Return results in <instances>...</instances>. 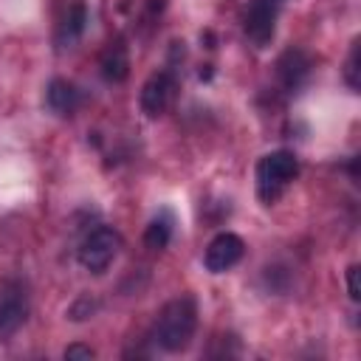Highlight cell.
I'll list each match as a JSON object with an SVG mask.
<instances>
[{
  "mask_svg": "<svg viewBox=\"0 0 361 361\" xmlns=\"http://www.w3.org/2000/svg\"><path fill=\"white\" fill-rule=\"evenodd\" d=\"M299 175V161L290 149H274L257 161V195L265 206L276 203Z\"/></svg>",
  "mask_w": 361,
  "mask_h": 361,
  "instance_id": "7a4b0ae2",
  "label": "cell"
},
{
  "mask_svg": "<svg viewBox=\"0 0 361 361\" xmlns=\"http://www.w3.org/2000/svg\"><path fill=\"white\" fill-rule=\"evenodd\" d=\"M245 254V243L243 237H237L234 231H220L212 237V243L203 251V265L209 274H226L228 268H234Z\"/></svg>",
  "mask_w": 361,
  "mask_h": 361,
  "instance_id": "8992f818",
  "label": "cell"
},
{
  "mask_svg": "<svg viewBox=\"0 0 361 361\" xmlns=\"http://www.w3.org/2000/svg\"><path fill=\"white\" fill-rule=\"evenodd\" d=\"M121 251V234L110 226H96L79 243V262L90 274H104Z\"/></svg>",
  "mask_w": 361,
  "mask_h": 361,
  "instance_id": "3957f363",
  "label": "cell"
},
{
  "mask_svg": "<svg viewBox=\"0 0 361 361\" xmlns=\"http://www.w3.org/2000/svg\"><path fill=\"white\" fill-rule=\"evenodd\" d=\"M85 28H87V6H85L82 0H73V3L65 8V14H62V20H59V25H56V45H59V48L73 45V42L85 34Z\"/></svg>",
  "mask_w": 361,
  "mask_h": 361,
  "instance_id": "30bf717a",
  "label": "cell"
},
{
  "mask_svg": "<svg viewBox=\"0 0 361 361\" xmlns=\"http://www.w3.org/2000/svg\"><path fill=\"white\" fill-rule=\"evenodd\" d=\"M28 316V302H25V293L20 288H11L3 293L0 299V338H8L14 336L23 322Z\"/></svg>",
  "mask_w": 361,
  "mask_h": 361,
  "instance_id": "ba28073f",
  "label": "cell"
},
{
  "mask_svg": "<svg viewBox=\"0 0 361 361\" xmlns=\"http://www.w3.org/2000/svg\"><path fill=\"white\" fill-rule=\"evenodd\" d=\"M45 104L51 113L56 116H71L76 113V107L82 104V93L73 82L68 79H51L48 82V90H45Z\"/></svg>",
  "mask_w": 361,
  "mask_h": 361,
  "instance_id": "9c48e42d",
  "label": "cell"
},
{
  "mask_svg": "<svg viewBox=\"0 0 361 361\" xmlns=\"http://www.w3.org/2000/svg\"><path fill=\"white\" fill-rule=\"evenodd\" d=\"M344 79L353 90H358V39L353 42L350 48V56H347V68H344Z\"/></svg>",
  "mask_w": 361,
  "mask_h": 361,
  "instance_id": "4fadbf2b",
  "label": "cell"
},
{
  "mask_svg": "<svg viewBox=\"0 0 361 361\" xmlns=\"http://www.w3.org/2000/svg\"><path fill=\"white\" fill-rule=\"evenodd\" d=\"M172 231H175V217H172V212L164 209V212H158V214L149 220V226L144 228V245L152 248V251H161V248L169 245Z\"/></svg>",
  "mask_w": 361,
  "mask_h": 361,
  "instance_id": "7c38bea8",
  "label": "cell"
},
{
  "mask_svg": "<svg viewBox=\"0 0 361 361\" xmlns=\"http://www.w3.org/2000/svg\"><path fill=\"white\" fill-rule=\"evenodd\" d=\"M65 358L68 361H76V358L90 361V358H96V350L87 347V344H71V347H65Z\"/></svg>",
  "mask_w": 361,
  "mask_h": 361,
  "instance_id": "5bb4252c",
  "label": "cell"
},
{
  "mask_svg": "<svg viewBox=\"0 0 361 361\" xmlns=\"http://www.w3.org/2000/svg\"><path fill=\"white\" fill-rule=\"evenodd\" d=\"M197 327V305L192 296H178L172 302L164 305V310L155 319L152 327V338L161 350L166 353H180L192 344Z\"/></svg>",
  "mask_w": 361,
  "mask_h": 361,
  "instance_id": "6da1fadb",
  "label": "cell"
},
{
  "mask_svg": "<svg viewBox=\"0 0 361 361\" xmlns=\"http://www.w3.org/2000/svg\"><path fill=\"white\" fill-rule=\"evenodd\" d=\"M310 68H313L310 56H307L305 51H299V48H290V51H285V54L279 56V62H276V76H279L282 87L293 93V90H299V87L307 82Z\"/></svg>",
  "mask_w": 361,
  "mask_h": 361,
  "instance_id": "52a82bcc",
  "label": "cell"
},
{
  "mask_svg": "<svg viewBox=\"0 0 361 361\" xmlns=\"http://www.w3.org/2000/svg\"><path fill=\"white\" fill-rule=\"evenodd\" d=\"M99 68H102L104 82H113V85L124 82V79L130 76V54H127V45H124L121 39L110 42V45L104 48L102 59H99Z\"/></svg>",
  "mask_w": 361,
  "mask_h": 361,
  "instance_id": "8fae6325",
  "label": "cell"
},
{
  "mask_svg": "<svg viewBox=\"0 0 361 361\" xmlns=\"http://www.w3.org/2000/svg\"><path fill=\"white\" fill-rule=\"evenodd\" d=\"M276 14H279V0H254L245 11L243 28L245 37L257 48H268L274 34H276Z\"/></svg>",
  "mask_w": 361,
  "mask_h": 361,
  "instance_id": "5b68a950",
  "label": "cell"
},
{
  "mask_svg": "<svg viewBox=\"0 0 361 361\" xmlns=\"http://www.w3.org/2000/svg\"><path fill=\"white\" fill-rule=\"evenodd\" d=\"M175 93H178V79L172 71H155L149 73V79L141 85V96H138V104H141V113L147 118H158L169 110V104L175 102Z\"/></svg>",
  "mask_w": 361,
  "mask_h": 361,
  "instance_id": "277c9868",
  "label": "cell"
},
{
  "mask_svg": "<svg viewBox=\"0 0 361 361\" xmlns=\"http://www.w3.org/2000/svg\"><path fill=\"white\" fill-rule=\"evenodd\" d=\"M347 293H350L353 302L361 299V290H358V265H350L347 268Z\"/></svg>",
  "mask_w": 361,
  "mask_h": 361,
  "instance_id": "9a60e30c",
  "label": "cell"
}]
</instances>
